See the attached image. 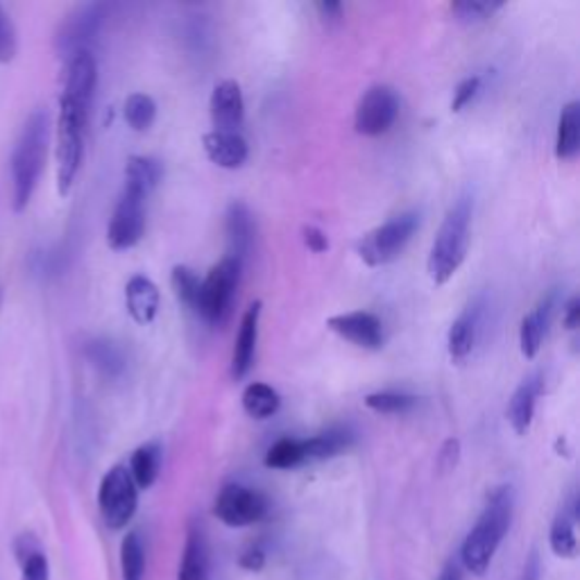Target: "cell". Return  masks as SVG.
Returning a JSON list of instances; mask_svg holds the SVG:
<instances>
[{"label": "cell", "mask_w": 580, "mask_h": 580, "mask_svg": "<svg viewBox=\"0 0 580 580\" xmlns=\"http://www.w3.org/2000/svg\"><path fill=\"white\" fill-rule=\"evenodd\" d=\"M563 324L569 331L578 329V324H580V299L578 297H571L565 304V309H563Z\"/></svg>", "instance_id": "obj_42"}, {"label": "cell", "mask_w": 580, "mask_h": 580, "mask_svg": "<svg viewBox=\"0 0 580 580\" xmlns=\"http://www.w3.org/2000/svg\"><path fill=\"white\" fill-rule=\"evenodd\" d=\"M207 569H209L207 544H205L202 531L193 527L184 544V556H182L177 580H207Z\"/></svg>", "instance_id": "obj_29"}, {"label": "cell", "mask_w": 580, "mask_h": 580, "mask_svg": "<svg viewBox=\"0 0 580 580\" xmlns=\"http://www.w3.org/2000/svg\"><path fill=\"white\" fill-rule=\"evenodd\" d=\"M326 326L341 338L363 349H379L383 345L381 320L370 311H351L326 320Z\"/></svg>", "instance_id": "obj_14"}, {"label": "cell", "mask_w": 580, "mask_h": 580, "mask_svg": "<svg viewBox=\"0 0 580 580\" xmlns=\"http://www.w3.org/2000/svg\"><path fill=\"white\" fill-rule=\"evenodd\" d=\"M89 125V109L79 107L66 98H60L58 119V190L60 196H69L82 161H85V139Z\"/></svg>", "instance_id": "obj_4"}, {"label": "cell", "mask_w": 580, "mask_h": 580, "mask_svg": "<svg viewBox=\"0 0 580 580\" xmlns=\"http://www.w3.org/2000/svg\"><path fill=\"white\" fill-rule=\"evenodd\" d=\"M318 14L326 23H338L343 18V5L341 3H318Z\"/></svg>", "instance_id": "obj_43"}, {"label": "cell", "mask_w": 580, "mask_h": 580, "mask_svg": "<svg viewBox=\"0 0 580 580\" xmlns=\"http://www.w3.org/2000/svg\"><path fill=\"white\" fill-rule=\"evenodd\" d=\"M240 399H243V408H245L247 416L255 418V420H268V418H272L274 412H277L280 406H282L280 393L274 391L272 385L259 383V381L247 385V388L243 391V397Z\"/></svg>", "instance_id": "obj_28"}, {"label": "cell", "mask_w": 580, "mask_h": 580, "mask_svg": "<svg viewBox=\"0 0 580 580\" xmlns=\"http://www.w3.org/2000/svg\"><path fill=\"white\" fill-rule=\"evenodd\" d=\"M146 196L129 186L123 188L116 209L107 227V243L112 250L123 252L141 240L146 230Z\"/></svg>", "instance_id": "obj_8"}, {"label": "cell", "mask_w": 580, "mask_h": 580, "mask_svg": "<svg viewBox=\"0 0 580 580\" xmlns=\"http://www.w3.org/2000/svg\"><path fill=\"white\" fill-rule=\"evenodd\" d=\"M238 565L243 567V569H247V571H259V569H263V565H266V554H263V548H250V551H245V554L240 556V560H238Z\"/></svg>", "instance_id": "obj_41"}, {"label": "cell", "mask_w": 580, "mask_h": 580, "mask_svg": "<svg viewBox=\"0 0 580 580\" xmlns=\"http://www.w3.org/2000/svg\"><path fill=\"white\" fill-rule=\"evenodd\" d=\"M513 506H515V496L513 488L508 485L496 488L488 496V504L479 521L474 523V529L469 531L460 548V560L467 571L483 576L490 569L496 548H499L510 529Z\"/></svg>", "instance_id": "obj_2"}, {"label": "cell", "mask_w": 580, "mask_h": 580, "mask_svg": "<svg viewBox=\"0 0 580 580\" xmlns=\"http://www.w3.org/2000/svg\"><path fill=\"white\" fill-rule=\"evenodd\" d=\"M123 116L134 132H148L157 119V102L148 94H132L125 100Z\"/></svg>", "instance_id": "obj_33"}, {"label": "cell", "mask_w": 580, "mask_h": 580, "mask_svg": "<svg viewBox=\"0 0 580 580\" xmlns=\"http://www.w3.org/2000/svg\"><path fill=\"white\" fill-rule=\"evenodd\" d=\"M225 234H227V257L245 266L255 243V218L245 202L236 200L227 207Z\"/></svg>", "instance_id": "obj_16"}, {"label": "cell", "mask_w": 580, "mask_h": 580, "mask_svg": "<svg viewBox=\"0 0 580 580\" xmlns=\"http://www.w3.org/2000/svg\"><path fill=\"white\" fill-rule=\"evenodd\" d=\"M469 225H472V200H458L442 220L431 245L427 270L435 286H445L462 266L469 250Z\"/></svg>", "instance_id": "obj_3"}, {"label": "cell", "mask_w": 580, "mask_h": 580, "mask_svg": "<svg viewBox=\"0 0 580 580\" xmlns=\"http://www.w3.org/2000/svg\"><path fill=\"white\" fill-rule=\"evenodd\" d=\"M243 263L225 257L218 266L209 270L202 280L200 301H198V316L209 322L211 326L225 324L232 316V307L236 299V288L240 284Z\"/></svg>", "instance_id": "obj_6"}, {"label": "cell", "mask_w": 580, "mask_h": 580, "mask_svg": "<svg viewBox=\"0 0 580 580\" xmlns=\"http://www.w3.org/2000/svg\"><path fill=\"white\" fill-rule=\"evenodd\" d=\"M268 510L270 506H268L266 496L240 483H230L220 490L215 506H213L215 517L232 529L252 527V523L266 519Z\"/></svg>", "instance_id": "obj_9"}, {"label": "cell", "mask_w": 580, "mask_h": 580, "mask_svg": "<svg viewBox=\"0 0 580 580\" xmlns=\"http://www.w3.org/2000/svg\"><path fill=\"white\" fill-rule=\"evenodd\" d=\"M301 236H304V243H307V247H309L311 252L320 255V252L329 250V238H326V234L320 227L307 225V227L301 230Z\"/></svg>", "instance_id": "obj_40"}, {"label": "cell", "mask_w": 580, "mask_h": 580, "mask_svg": "<svg viewBox=\"0 0 580 580\" xmlns=\"http://www.w3.org/2000/svg\"><path fill=\"white\" fill-rule=\"evenodd\" d=\"M202 146L209 161L225 171L240 169L247 157H250V148H247V141L243 139L240 132H209L205 134Z\"/></svg>", "instance_id": "obj_17"}, {"label": "cell", "mask_w": 580, "mask_h": 580, "mask_svg": "<svg viewBox=\"0 0 580 580\" xmlns=\"http://www.w3.org/2000/svg\"><path fill=\"white\" fill-rule=\"evenodd\" d=\"M437 580H460V571H458V567H456V565H449L445 571L440 573V578H437Z\"/></svg>", "instance_id": "obj_45"}, {"label": "cell", "mask_w": 580, "mask_h": 580, "mask_svg": "<svg viewBox=\"0 0 580 580\" xmlns=\"http://www.w3.org/2000/svg\"><path fill=\"white\" fill-rule=\"evenodd\" d=\"M483 85V77L481 75H472V77H465L460 85L454 91V100H452V112H462V109L472 102Z\"/></svg>", "instance_id": "obj_37"}, {"label": "cell", "mask_w": 580, "mask_h": 580, "mask_svg": "<svg viewBox=\"0 0 580 580\" xmlns=\"http://www.w3.org/2000/svg\"><path fill=\"white\" fill-rule=\"evenodd\" d=\"M127 313L136 324H150L159 313V288L146 274H134L125 286Z\"/></svg>", "instance_id": "obj_20"}, {"label": "cell", "mask_w": 580, "mask_h": 580, "mask_svg": "<svg viewBox=\"0 0 580 580\" xmlns=\"http://www.w3.org/2000/svg\"><path fill=\"white\" fill-rule=\"evenodd\" d=\"M136 506H139V488L132 481L129 469L125 465L109 469L98 490V508L107 527L112 531L125 529L136 513Z\"/></svg>", "instance_id": "obj_7"}, {"label": "cell", "mask_w": 580, "mask_h": 580, "mask_svg": "<svg viewBox=\"0 0 580 580\" xmlns=\"http://www.w3.org/2000/svg\"><path fill=\"white\" fill-rule=\"evenodd\" d=\"M163 177V165L155 157L134 155L125 163V186L139 190L141 196H150Z\"/></svg>", "instance_id": "obj_24"}, {"label": "cell", "mask_w": 580, "mask_h": 580, "mask_svg": "<svg viewBox=\"0 0 580 580\" xmlns=\"http://www.w3.org/2000/svg\"><path fill=\"white\" fill-rule=\"evenodd\" d=\"M96 87H98V62L94 58V52L91 50L75 52L73 58H69L66 85H64L62 98L85 107L91 112Z\"/></svg>", "instance_id": "obj_12"}, {"label": "cell", "mask_w": 580, "mask_h": 580, "mask_svg": "<svg viewBox=\"0 0 580 580\" xmlns=\"http://www.w3.org/2000/svg\"><path fill=\"white\" fill-rule=\"evenodd\" d=\"M171 286L180 304H184L188 311L196 313L198 301H200V288H202V280L198 277V272L188 266H175L171 274Z\"/></svg>", "instance_id": "obj_30"}, {"label": "cell", "mask_w": 580, "mask_h": 580, "mask_svg": "<svg viewBox=\"0 0 580 580\" xmlns=\"http://www.w3.org/2000/svg\"><path fill=\"white\" fill-rule=\"evenodd\" d=\"M48 146H50V116L46 109H35L23 123L10 159L12 205L14 211L18 213L27 209L39 186L48 159Z\"/></svg>", "instance_id": "obj_1"}, {"label": "cell", "mask_w": 580, "mask_h": 580, "mask_svg": "<svg viewBox=\"0 0 580 580\" xmlns=\"http://www.w3.org/2000/svg\"><path fill=\"white\" fill-rule=\"evenodd\" d=\"M121 571L123 580H144L146 573V548L141 535L132 531L121 544Z\"/></svg>", "instance_id": "obj_32"}, {"label": "cell", "mask_w": 580, "mask_h": 580, "mask_svg": "<svg viewBox=\"0 0 580 580\" xmlns=\"http://www.w3.org/2000/svg\"><path fill=\"white\" fill-rule=\"evenodd\" d=\"M481 324V309L477 307H469L465 313H460L452 326H449V336H447V347H449V356L454 361H465V358L472 354L477 341H479V326Z\"/></svg>", "instance_id": "obj_21"}, {"label": "cell", "mask_w": 580, "mask_h": 580, "mask_svg": "<svg viewBox=\"0 0 580 580\" xmlns=\"http://www.w3.org/2000/svg\"><path fill=\"white\" fill-rule=\"evenodd\" d=\"M521 580H540V563H538V556L535 554L531 556V560L527 563V567H523Z\"/></svg>", "instance_id": "obj_44"}, {"label": "cell", "mask_w": 580, "mask_h": 580, "mask_svg": "<svg viewBox=\"0 0 580 580\" xmlns=\"http://www.w3.org/2000/svg\"><path fill=\"white\" fill-rule=\"evenodd\" d=\"M85 356L89 358V363L104 377L116 379L125 370V356L121 347L107 338H96L89 341L85 347Z\"/></svg>", "instance_id": "obj_27"}, {"label": "cell", "mask_w": 580, "mask_h": 580, "mask_svg": "<svg viewBox=\"0 0 580 580\" xmlns=\"http://www.w3.org/2000/svg\"><path fill=\"white\" fill-rule=\"evenodd\" d=\"M209 112L213 132H238L245 121V100L236 79H223L213 87Z\"/></svg>", "instance_id": "obj_13"}, {"label": "cell", "mask_w": 580, "mask_h": 580, "mask_svg": "<svg viewBox=\"0 0 580 580\" xmlns=\"http://www.w3.org/2000/svg\"><path fill=\"white\" fill-rule=\"evenodd\" d=\"M556 311V293H548L538 307L523 316L519 326V349L527 358H535L546 338V331Z\"/></svg>", "instance_id": "obj_18"}, {"label": "cell", "mask_w": 580, "mask_h": 580, "mask_svg": "<svg viewBox=\"0 0 580 580\" xmlns=\"http://www.w3.org/2000/svg\"><path fill=\"white\" fill-rule=\"evenodd\" d=\"M104 5H85L77 8L60 27L58 33V48L73 58L75 52L89 50V44L98 37L100 27L104 23Z\"/></svg>", "instance_id": "obj_11"}, {"label": "cell", "mask_w": 580, "mask_h": 580, "mask_svg": "<svg viewBox=\"0 0 580 580\" xmlns=\"http://www.w3.org/2000/svg\"><path fill=\"white\" fill-rule=\"evenodd\" d=\"M418 230H420L418 211L399 213L391 218L388 223H383L381 227L363 236V240L358 243V257H361L370 268L388 266L402 257L406 245L410 243L412 234H416Z\"/></svg>", "instance_id": "obj_5"}, {"label": "cell", "mask_w": 580, "mask_h": 580, "mask_svg": "<svg viewBox=\"0 0 580 580\" xmlns=\"http://www.w3.org/2000/svg\"><path fill=\"white\" fill-rule=\"evenodd\" d=\"M307 462L304 454V440L297 437H282L266 454V467L270 469H295Z\"/></svg>", "instance_id": "obj_31"}, {"label": "cell", "mask_w": 580, "mask_h": 580, "mask_svg": "<svg viewBox=\"0 0 580 580\" xmlns=\"http://www.w3.org/2000/svg\"><path fill=\"white\" fill-rule=\"evenodd\" d=\"M576 521H578V499L571 494L567 504L560 508L558 517L551 527L548 544L554 548V554L560 558H576L578 554V538H576Z\"/></svg>", "instance_id": "obj_22"}, {"label": "cell", "mask_w": 580, "mask_h": 580, "mask_svg": "<svg viewBox=\"0 0 580 580\" xmlns=\"http://www.w3.org/2000/svg\"><path fill=\"white\" fill-rule=\"evenodd\" d=\"M23 580H48V560L41 551L23 560Z\"/></svg>", "instance_id": "obj_39"}, {"label": "cell", "mask_w": 580, "mask_h": 580, "mask_svg": "<svg viewBox=\"0 0 580 580\" xmlns=\"http://www.w3.org/2000/svg\"><path fill=\"white\" fill-rule=\"evenodd\" d=\"M580 150V104L576 100L567 102L558 119V136H556V157L560 161H569Z\"/></svg>", "instance_id": "obj_26"}, {"label": "cell", "mask_w": 580, "mask_h": 580, "mask_svg": "<svg viewBox=\"0 0 580 580\" xmlns=\"http://www.w3.org/2000/svg\"><path fill=\"white\" fill-rule=\"evenodd\" d=\"M458 460H460V440L449 437V440H445V445H442V449L437 454L440 474L452 472V469L458 465Z\"/></svg>", "instance_id": "obj_38"}, {"label": "cell", "mask_w": 580, "mask_h": 580, "mask_svg": "<svg viewBox=\"0 0 580 580\" xmlns=\"http://www.w3.org/2000/svg\"><path fill=\"white\" fill-rule=\"evenodd\" d=\"M259 320H261V301H252L247 311L243 313L238 336L232 351V377L236 381L245 379L247 372L255 366L257 356V343H259Z\"/></svg>", "instance_id": "obj_15"}, {"label": "cell", "mask_w": 580, "mask_h": 580, "mask_svg": "<svg viewBox=\"0 0 580 580\" xmlns=\"http://www.w3.org/2000/svg\"><path fill=\"white\" fill-rule=\"evenodd\" d=\"M504 5L499 3H454L452 12L462 23H479L490 18L494 12H499Z\"/></svg>", "instance_id": "obj_36"}, {"label": "cell", "mask_w": 580, "mask_h": 580, "mask_svg": "<svg viewBox=\"0 0 580 580\" xmlns=\"http://www.w3.org/2000/svg\"><path fill=\"white\" fill-rule=\"evenodd\" d=\"M354 440H356V435L347 427H334V429H326L313 437H307L304 440V454H307V462L336 458L354 445Z\"/></svg>", "instance_id": "obj_23"}, {"label": "cell", "mask_w": 580, "mask_h": 580, "mask_svg": "<svg viewBox=\"0 0 580 580\" xmlns=\"http://www.w3.org/2000/svg\"><path fill=\"white\" fill-rule=\"evenodd\" d=\"M542 391H544L542 374H531L529 379H523L519 383V388L510 397L506 416H508V422L517 435L529 433V429L533 424V416H535V404H538V397L542 395Z\"/></svg>", "instance_id": "obj_19"}, {"label": "cell", "mask_w": 580, "mask_h": 580, "mask_svg": "<svg viewBox=\"0 0 580 580\" xmlns=\"http://www.w3.org/2000/svg\"><path fill=\"white\" fill-rule=\"evenodd\" d=\"M18 52V35L12 16L0 5V64H12Z\"/></svg>", "instance_id": "obj_35"}, {"label": "cell", "mask_w": 580, "mask_h": 580, "mask_svg": "<svg viewBox=\"0 0 580 580\" xmlns=\"http://www.w3.org/2000/svg\"><path fill=\"white\" fill-rule=\"evenodd\" d=\"M399 116V98L397 94L385 87L377 85L366 91V96L358 100L354 127L363 136H381L388 132Z\"/></svg>", "instance_id": "obj_10"}, {"label": "cell", "mask_w": 580, "mask_h": 580, "mask_svg": "<svg viewBox=\"0 0 580 580\" xmlns=\"http://www.w3.org/2000/svg\"><path fill=\"white\" fill-rule=\"evenodd\" d=\"M416 395H406V393H395V391H383V393H372L366 397V406L374 412H381V416H404V412H410L418 406Z\"/></svg>", "instance_id": "obj_34"}, {"label": "cell", "mask_w": 580, "mask_h": 580, "mask_svg": "<svg viewBox=\"0 0 580 580\" xmlns=\"http://www.w3.org/2000/svg\"><path fill=\"white\" fill-rule=\"evenodd\" d=\"M129 477L139 490H148L155 485L161 472V447L159 442H146L129 458Z\"/></svg>", "instance_id": "obj_25"}]
</instances>
